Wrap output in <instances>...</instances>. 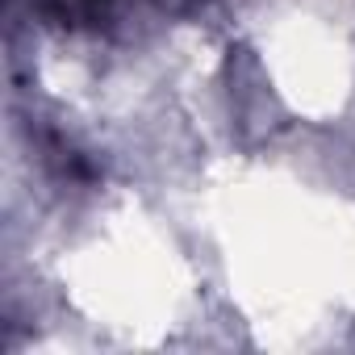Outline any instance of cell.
<instances>
[{
	"instance_id": "cell-1",
	"label": "cell",
	"mask_w": 355,
	"mask_h": 355,
	"mask_svg": "<svg viewBox=\"0 0 355 355\" xmlns=\"http://www.w3.org/2000/svg\"><path fill=\"white\" fill-rule=\"evenodd\" d=\"M230 214L226 268L251 318L305 334L355 305V218L343 201L284 184L239 193Z\"/></svg>"
},
{
	"instance_id": "cell-2",
	"label": "cell",
	"mask_w": 355,
	"mask_h": 355,
	"mask_svg": "<svg viewBox=\"0 0 355 355\" xmlns=\"http://www.w3.org/2000/svg\"><path fill=\"white\" fill-rule=\"evenodd\" d=\"M255 55L276 96L305 117L355 96V0H255Z\"/></svg>"
},
{
	"instance_id": "cell-3",
	"label": "cell",
	"mask_w": 355,
	"mask_h": 355,
	"mask_svg": "<svg viewBox=\"0 0 355 355\" xmlns=\"http://www.w3.org/2000/svg\"><path fill=\"white\" fill-rule=\"evenodd\" d=\"M180 259L167 239L134 218H105L80 234L67 276L76 301L105 326H155L175 313Z\"/></svg>"
}]
</instances>
